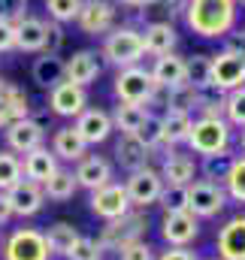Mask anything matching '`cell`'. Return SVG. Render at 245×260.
Instances as JSON below:
<instances>
[{"mask_svg": "<svg viewBox=\"0 0 245 260\" xmlns=\"http://www.w3.org/2000/svg\"><path fill=\"white\" fill-rule=\"evenodd\" d=\"M182 18L194 37L224 40L239 24V6L236 0H188Z\"/></svg>", "mask_w": 245, "mask_h": 260, "instance_id": "cell-1", "label": "cell"}, {"mask_svg": "<svg viewBox=\"0 0 245 260\" xmlns=\"http://www.w3.org/2000/svg\"><path fill=\"white\" fill-rule=\"evenodd\" d=\"M112 94L118 103H136V106H164V88L155 85L151 70L142 64L124 67L115 73L112 82Z\"/></svg>", "mask_w": 245, "mask_h": 260, "instance_id": "cell-2", "label": "cell"}, {"mask_svg": "<svg viewBox=\"0 0 245 260\" xmlns=\"http://www.w3.org/2000/svg\"><path fill=\"white\" fill-rule=\"evenodd\" d=\"M100 58L106 64H112L115 70L124 67H133L145 58V43H142V30L136 27H127V24H115L106 37H103V49H100Z\"/></svg>", "mask_w": 245, "mask_h": 260, "instance_id": "cell-3", "label": "cell"}, {"mask_svg": "<svg viewBox=\"0 0 245 260\" xmlns=\"http://www.w3.org/2000/svg\"><path fill=\"white\" fill-rule=\"evenodd\" d=\"M230 142H233V124L221 115V118H194V124H191V136H188V148H191V154H200V157H206V154H218V151H227L230 148Z\"/></svg>", "mask_w": 245, "mask_h": 260, "instance_id": "cell-4", "label": "cell"}, {"mask_svg": "<svg viewBox=\"0 0 245 260\" xmlns=\"http://www.w3.org/2000/svg\"><path fill=\"white\" fill-rule=\"evenodd\" d=\"M145 230H148V215H145V209H130V212H124L121 218H112V221H106L103 227H100V236H97V242H100V248L103 251H118L121 245L127 242H136V239H145Z\"/></svg>", "mask_w": 245, "mask_h": 260, "instance_id": "cell-5", "label": "cell"}, {"mask_svg": "<svg viewBox=\"0 0 245 260\" xmlns=\"http://www.w3.org/2000/svg\"><path fill=\"white\" fill-rule=\"evenodd\" d=\"M0 257L3 260H52L46 233L37 227H15L9 236L0 242Z\"/></svg>", "mask_w": 245, "mask_h": 260, "instance_id": "cell-6", "label": "cell"}, {"mask_svg": "<svg viewBox=\"0 0 245 260\" xmlns=\"http://www.w3.org/2000/svg\"><path fill=\"white\" fill-rule=\"evenodd\" d=\"M227 203H230V197L224 191V185H218V182L194 179V182L188 185V212H194L200 221L221 215Z\"/></svg>", "mask_w": 245, "mask_h": 260, "instance_id": "cell-7", "label": "cell"}, {"mask_svg": "<svg viewBox=\"0 0 245 260\" xmlns=\"http://www.w3.org/2000/svg\"><path fill=\"white\" fill-rule=\"evenodd\" d=\"M118 21V9L112 0H82L79 15H76V27L85 37H106Z\"/></svg>", "mask_w": 245, "mask_h": 260, "instance_id": "cell-8", "label": "cell"}, {"mask_svg": "<svg viewBox=\"0 0 245 260\" xmlns=\"http://www.w3.org/2000/svg\"><path fill=\"white\" fill-rule=\"evenodd\" d=\"M164 179L155 167H142L136 173H127L124 179V191H127V200H130V209H148L158 203V197L164 191Z\"/></svg>", "mask_w": 245, "mask_h": 260, "instance_id": "cell-9", "label": "cell"}, {"mask_svg": "<svg viewBox=\"0 0 245 260\" xmlns=\"http://www.w3.org/2000/svg\"><path fill=\"white\" fill-rule=\"evenodd\" d=\"M212 70H209V82L218 85L221 91H233L245 85V58L233 49H221L218 55H209Z\"/></svg>", "mask_w": 245, "mask_h": 260, "instance_id": "cell-10", "label": "cell"}, {"mask_svg": "<svg viewBox=\"0 0 245 260\" xmlns=\"http://www.w3.org/2000/svg\"><path fill=\"white\" fill-rule=\"evenodd\" d=\"M88 209H91V215H97L100 221L121 218L124 212H130V200H127L124 185L121 182H109V185L91 191V197H88Z\"/></svg>", "mask_w": 245, "mask_h": 260, "instance_id": "cell-11", "label": "cell"}, {"mask_svg": "<svg viewBox=\"0 0 245 260\" xmlns=\"http://www.w3.org/2000/svg\"><path fill=\"white\" fill-rule=\"evenodd\" d=\"M161 239L167 245H179L188 248L197 236H200V218L194 212H164L161 218Z\"/></svg>", "mask_w": 245, "mask_h": 260, "instance_id": "cell-12", "label": "cell"}, {"mask_svg": "<svg viewBox=\"0 0 245 260\" xmlns=\"http://www.w3.org/2000/svg\"><path fill=\"white\" fill-rule=\"evenodd\" d=\"M3 139H6V148H9V151L27 154V151H34V148L46 145V127H43V121H37V118L27 115V118L12 121L9 127H3Z\"/></svg>", "mask_w": 245, "mask_h": 260, "instance_id": "cell-13", "label": "cell"}, {"mask_svg": "<svg viewBox=\"0 0 245 260\" xmlns=\"http://www.w3.org/2000/svg\"><path fill=\"white\" fill-rule=\"evenodd\" d=\"M3 194L9 200L12 218H34V215H40L43 206H46V191H43V185H37V182H30V179L15 182V185H12L9 191H3Z\"/></svg>", "mask_w": 245, "mask_h": 260, "instance_id": "cell-14", "label": "cell"}, {"mask_svg": "<svg viewBox=\"0 0 245 260\" xmlns=\"http://www.w3.org/2000/svg\"><path fill=\"white\" fill-rule=\"evenodd\" d=\"M49 106L58 118H79L88 109V88L73 85V82L64 79L49 91Z\"/></svg>", "mask_w": 245, "mask_h": 260, "instance_id": "cell-15", "label": "cell"}, {"mask_svg": "<svg viewBox=\"0 0 245 260\" xmlns=\"http://www.w3.org/2000/svg\"><path fill=\"white\" fill-rule=\"evenodd\" d=\"M73 176H76L79 188H85L88 194L103 188V185H109V182H115V170H112V164L103 154H85L82 160H76Z\"/></svg>", "mask_w": 245, "mask_h": 260, "instance_id": "cell-16", "label": "cell"}, {"mask_svg": "<svg viewBox=\"0 0 245 260\" xmlns=\"http://www.w3.org/2000/svg\"><path fill=\"white\" fill-rule=\"evenodd\" d=\"M100 70H103V61H100V55H97L94 49H79V52H73V55L64 61V76H67V82L82 85V88L94 85L97 76H100Z\"/></svg>", "mask_w": 245, "mask_h": 260, "instance_id": "cell-17", "label": "cell"}, {"mask_svg": "<svg viewBox=\"0 0 245 260\" xmlns=\"http://www.w3.org/2000/svg\"><path fill=\"white\" fill-rule=\"evenodd\" d=\"M158 173H161L164 185H179V188H188V185L200 176V173H197V160H194L191 154L176 151V148H167V154H164Z\"/></svg>", "mask_w": 245, "mask_h": 260, "instance_id": "cell-18", "label": "cell"}, {"mask_svg": "<svg viewBox=\"0 0 245 260\" xmlns=\"http://www.w3.org/2000/svg\"><path fill=\"white\" fill-rule=\"evenodd\" d=\"M27 115H30V97L9 79H0V130Z\"/></svg>", "mask_w": 245, "mask_h": 260, "instance_id": "cell-19", "label": "cell"}, {"mask_svg": "<svg viewBox=\"0 0 245 260\" xmlns=\"http://www.w3.org/2000/svg\"><path fill=\"white\" fill-rule=\"evenodd\" d=\"M112 154H115L118 167L127 170V173H136V170H142V167H151V157H155V151H151L145 142H139L133 133H121V136H118Z\"/></svg>", "mask_w": 245, "mask_h": 260, "instance_id": "cell-20", "label": "cell"}, {"mask_svg": "<svg viewBox=\"0 0 245 260\" xmlns=\"http://www.w3.org/2000/svg\"><path fill=\"white\" fill-rule=\"evenodd\" d=\"M73 127L79 130V136L88 142V148L91 145H103L109 136H112V115L106 112V109H85L79 118H76V124Z\"/></svg>", "mask_w": 245, "mask_h": 260, "instance_id": "cell-21", "label": "cell"}, {"mask_svg": "<svg viewBox=\"0 0 245 260\" xmlns=\"http://www.w3.org/2000/svg\"><path fill=\"white\" fill-rule=\"evenodd\" d=\"M142 43H145V55L161 58V55L176 52V46H179V30H176L173 21H148L145 30H142Z\"/></svg>", "mask_w": 245, "mask_h": 260, "instance_id": "cell-22", "label": "cell"}, {"mask_svg": "<svg viewBox=\"0 0 245 260\" xmlns=\"http://www.w3.org/2000/svg\"><path fill=\"white\" fill-rule=\"evenodd\" d=\"M215 248L221 260H245V215H233L218 230Z\"/></svg>", "mask_w": 245, "mask_h": 260, "instance_id": "cell-23", "label": "cell"}, {"mask_svg": "<svg viewBox=\"0 0 245 260\" xmlns=\"http://www.w3.org/2000/svg\"><path fill=\"white\" fill-rule=\"evenodd\" d=\"M58 167H61V160L55 157V151H52L49 145H40V148H34V151H27V154L21 157L24 179L37 182V185H46V182L58 173Z\"/></svg>", "mask_w": 245, "mask_h": 260, "instance_id": "cell-24", "label": "cell"}, {"mask_svg": "<svg viewBox=\"0 0 245 260\" xmlns=\"http://www.w3.org/2000/svg\"><path fill=\"white\" fill-rule=\"evenodd\" d=\"M191 124H194V115L191 112L164 109V115H161V148L185 145L188 136H191Z\"/></svg>", "mask_w": 245, "mask_h": 260, "instance_id": "cell-25", "label": "cell"}, {"mask_svg": "<svg viewBox=\"0 0 245 260\" xmlns=\"http://www.w3.org/2000/svg\"><path fill=\"white\" fill-rule=\"evenodd\" d=\"M46 49V18L37 15H24L21 21H15V52H43Z\"/></svg>", "mask_w": 245, "mask_h": 260, "instance_id": "cell-26", "label": "cell"}, {"mask_svg": "<svg viewBox=\"0 0 245 260\" xmlns=\"http://www.w3.org/2000/svg\"><path fill=\"white\" fill-rule=\"evenodd\" d=\"M148 70H151L155 85L164 88V91H167V88H176V85H182V82H188V64H185L182 55H176V52L155 58V64L148 67Z\"/></svg>", "mask_w": 245, "mask_h": 260, "instance_id": "cell-27", "label": "cell"}, {"mask_svg": "<svg viewBox=\"0 0 245 260\" xmlns=\"http://www.w3.org/2000/svg\"><path fill=\"white\" fill-rule=\"evenodd\" d=\"M52 151H55L58 160L76 164V160H82V157L88 154V142L79 136V130L73 127V124H67V127L55 130V136H52Z\"/></svg>", "mask_w": 245, "mask_h": 260, "instance_id": "cell-28", "label": "cell"}, {"mask_svg": "<svg viewBox=\"0 0 245 260\" xmlns=\"http://www.w3.org/2000/svg\"><path fill=\"white\" fill-rule=\"evenodd\" d=\"M30 79H34L40 88L52 91L58 82L67 79V76H64V58H61V55L40 52V58H34V64H30Z\"/></svg>", "mask_w": 245, "mask_h": 260, "instance_id": "cell-29", "label": "cell"}, {"mask_svg": "<svg viewBox=\"0 0 245 260\" xmlns=\"http://www.w3.org/2000/svg\"><path fill=\"white\" fill-rule=\"evenodd\" d=\"M224 100H227V91H221L218 85H212V82L197 85V106H194V112L200 118H221L224 115Z\"/></svg>", "mask_w": 245, "mask_h": 260, "instance_id": "cell-30", "label": "cell"}, {"mask_svg": "<svg viewBox=\"0 0 245 260\" xmlns=\"http://www.w3.org/2000/svg\"><path fill=\"white\" fill-rule=\"evenodd\" d=\"M233 151L227 148V151H218V154H206L200 164H197V173L206 179V182H218V185H224V179H227V173H230V167H233Z\"/></svg>", "mask_w": 245, "mask_h": 260, "instance_id": "cell-31", "label": "cell"}, {"mask_svg": "<svg viewBox=\"0 0 245 260\" xmlns=\"http://www.w3.org/2000/svg\"><path fill=\"white\" fill-rule=\"evenodd\" d=\"M43 233H46L49 251H52V254H58V257H67V251L73 248V242L82 236L70 221H55V224H49V230H43Z\"/></svg>", "mask_w": 245, "mask_h": 260, "instance_id": "cell-32", "label": "cell"}, {"mask_svg": "<svg viewBox=\"0 0 245 260\" xmlns=\"http://www.w3.org/2000/svg\"><path fill=\"white\" fill-rule=\"evenodd\" d=\"M43 191H46V200H52V203H67V200H73L76 191H79V182H76V176H73V170H64L58 167V173L43 185Z\"/></svg>", "mask_w": 245, "mask_h": 260, "instance_id": "cell-33", "label": "cell"}, {"mask_svg": "<svg viewBox=\"0 0 245 260\" xmlns=\"http://www.w3.org/2000/svg\"><path fill=\"white\" fill-rule=\"evenodd\" d=\"M151 109L148 106H136V103H118L109 115H112V127L118 130V133H136L139 124L145 121V115H148Z\"/></svg>", "mask_w": 245, "mask_h": 260, "instance_id": "cell-34", "label": "cell"}, {"mask_svg": "<svg viewBox=\"0 0 245 260\" xmlns=\"http://www.w3.org/2000/svg\"><path fill=\"white\" fill-rule=\"evenodd\" d=\"M197 106V85L182 82L176 88H167L164 94V109H179V112H194Z\"/></svg>", "mask_w": 245, "mask_h": 260, "instance_id": "cell-35", "label": "cell"}, {"mask_svg": "<svg viewBox=\"0 0 245 260\" xmlns=\"http://www.w3.org/2000/svg\"><path fill=\"white\" fill-rule=\"evenodd\" d=\"M24 179V170H21V157L9 148L0 151V191H9L15 182Z\"/></svg>", "mask_w": 245, "mask_h": 260, "instance_id": "cell-36", "label": "cell"}, {"mask_svg": "<svg viewBox=\"0 0 245 260\" xmlns=\"http://www.w3.org/2000/svg\"><path fill=\"white\" fill-rule=\"evenodd\" d=\"M224 191L233 203H245V154L233 157V167L224 179Z\"/></svg>", "mask_w": 245, "mask_h": 260, "instance_id": "cell-37", "label": "cell"}, {"mask_svg": "<svg viewBox=\"0 0 245 260\" xmlns=\"http://www.w3.org/2000/svg\"><path fill=\"white\" fill-rule=\"evenodd\" d=\"M224 118H227L233 127H245V85L242 88L227 91V100H224Z\"/></svg>", "mask_w": 245, "mask_h": 260, "instance_id": "cell-38", "label": "cell"}, {"mask_svg": "<svg viewBox=\"0 0 245 260\" xmlns=\"http://www.w3.org/2000/svg\"><path fill=\"white\" fill-rule=\"evenodd\" d=\"M103 257H106V251H103L100 242L91 239V236H79V239L73 242V248L67 251V260H103Z\"/></svg>", "mask_w": 245, "mask_h": 260, "instance_id": "cell-39", "label": "cell"}, {"mask_svg": "<svg viewBox=\"0 0 245 260\" xmlns=\"http://www.w3.org/2000/svg\"><path fill=\"white\" fill-rule=\"evenodd\" d=\"M79 6H82V0H46V12H49V18L58 21V24L76 21Z\"/></svg>", "mask_w": 245, "mask_h": 260, "instance_id": "cell-40", "label": "cell"}, {"mask_svg": "<svg viewBox=\"0 0 245 260\" xmlns=\"http://www.w3.org/2000/svg\"><path fill=\"white\" fill-rule=\"evenodd\" d=\"M139 142H145L151 151H161V115H155V112H148L145 115V121L139 124V130L133 133Z\"/></svg>", "mask_w": 245, "mask_h": 260, "instance_id": "cell-41", "label": "cell"}, {"mask_svg": "<svg viewBox=\"0 0 245 260\" xmlns=\"http://www.w3.org/2000/svg\"><path fill=\"white\" fill-rule=\"evenodd\" d=\"M158 206L164 212H188V188H179V185H167L161 197H158Z\"/></svg>", "mask_w": 245, "mask_h": 260, "instance_id": "cell-42", "label": "cell"}, {"mask_svg": "<svg viewBox=\"0 0 245 260\" xmlns=\"http://www.w3.org/2000/svg\"><path fill=\"white\" fill-rule=\"evenodd\" d=\"M115 257L118 260H155L158 251H155V245H151L148 239H136V242L121 245V248L115 251Z\"/></svg>", "mask_w": 245, "mask_h": 260, "instance_id": "cell-43", "label": "cell"}, {"mask_svg": "<svg viewBox=\"0 0 245 260\" xmlns=\"http://www.w3.org/2000/svg\"><path fill=\"white\" fill-rule=\"evenodd\" d=\"M185 64H188V82L191 85H206L209 82V70H212L209 55H191V58H185Z\"/></svg>", "mask_w": 245, "mask_h": 260, "instance_id": "cell-44", "label": "cell"}, {"mask_svg": "<svg viewBox=\"0 0 245 260\" xmlns=\"http://www.w3.org/2000/svg\"><path fill=\"white\" fill-rule=\"evenodd\" d=\"M64 43H67V34H64V24L58 21H46V49L43 52H49V55H61Z\"/></svg>", "mask_w": 245, "mask_h": 260, "instance_id": "cell-45", "label": "cell"}, {"mask_svg": "<svg viewBox=\"0 0 245 260\" xmlns=\"http://www.w3.org/2000/svg\"><path fill=\"white\" fill-rule=\"evenodd\" d=\"M27 9H30V0H0V18H6V21H21L24 15H27Z\"/></svg>", "mask_w": 245, "mask_h": 260, "instance_id": "cell-46", "label": "cell"}, {"mask_svg": "<svg viewBox=\"0 0 245 260\" xmlns=\"http://www.w3.org/2000/svg\"><path fill=\"white\" fill-rule=\"evenodd\" d=\"M151 6H155L158 12H164V15H167V21H173V18L185 15L188 0H151Z\"/></svg>", "mask_w": 245, "mask_h": 260, "instance_id": "cell-47", "label": "cell"}, {"mask_svg": "<svg viewBox=\"0 0 245 260\" xmlns=\"http://www.w3.org/2000/svg\"><path fill=\"white\" fill-rule=\"evenodd\" d=\"M6 52H15V24L0 18V55Z\"/></svg>", "mask_w": 245, "mask_h": 260, "instance_id": "cell-48", "label": "cell"}, {"mask_svg": "<svg viewBox=\"0 0 245 260\" xmlns=\"http://www.w3.org/2000/svg\"><path fill=\"white\" fill-rule=\"evenodd\" d=\"M155 260H203L197 251H191V248H179V245H167L161 254Z\"/></svg>", "mask_w": 245, "mask_h": 260, "instance_id": "cell-49", "label": "cell"}, {"mask_svg": "<svg viewBox=\"0 0 245 260\" xmlns=\"http://www.w3.org/2000/svg\"><path fill=\"white\" fill-rule=\"evenodd\" d=\"M224 46L233 49V52H239L245 58V30H230V34L224 37Z\"/></svg>", "mask_w": 245, "mask_h": 260, "instance_id": "cell-50", "label": "cell"}, {"mask_svg": "<svg viewBox=\"0 0 245 260\" xmlns=\"http://www.w3.org/2000/svg\"><path fill=\"white\" fill-rule=\"evenodd\" d=\"M12 221V209H9V200H6V194L0 191V227H6Z\"/></svg>", "mask_w": 245, "mask_h": 260, "instance_id": "cell-51", "label": "cell"}, {"mask_svg": "<svg viewBox=\"0 0 245 260\" xmlns=\"http://www.w3.org/2000/svg\"><path fill=\"white\" fill-rule=\"evenodd\" d=\"M121 6H127V9H142V6H151V0H118Z\"/></svg>", "mask_w": 245, "mask_h": 260, "instance_id": "cell-52", "label": "cell"}, {"mask_svg": "<svg viewBox=\"0 0 245 260\" xmlns=\"http://www.w3.org/2000/svg\"><path fill=\"white\" fill-rule=\"evenodd\" d=\"M239 148H242V154H245V127H242V133H239Z\"/></svg>", "mask_w": 245, "mask_h": 260, "instance_id": "cell-53", "label": "cell"}, {"mask_svg": "<svg viewBox=\"0 0 245 260\" xmlns=\"http://www.w3.org/2000/svg\"><path fill=\"white\" fill-rule=\"evenodd\" d=\"M236 6H242V9H245V0H236Z\"/></svg>", "mask_w": 245, "mask_h": 260, "instance_id": "cell-54", "label": "cell"}, {"mask_svg": "<svg viewBox=\"0 0 245 260\" xmlns=\"http://www.w3.org/2000/svg\"><path fill=\"white\" fill-rule=\"evenodd\" d=\"M206 260H221V257H218V254H215V257H206Z\"/></svg>", "mask_w": 245, "mask_h": 260, "instance_id": "cell-55", "label": "cell"}, {"mask_svg": "<svg viewBox=\"0 0 245 260\" xmlns=\"http://www.w3.org/2000/svg\"><path fill=\"white\" fill-rule=\"evenodd\" d=\"M242 30H245V21H242Z\"/></svg>", "mask_w": 245, "mask_h": 260, "instance_id": "cell-56", "label": "cell"}]
</instances>
